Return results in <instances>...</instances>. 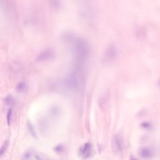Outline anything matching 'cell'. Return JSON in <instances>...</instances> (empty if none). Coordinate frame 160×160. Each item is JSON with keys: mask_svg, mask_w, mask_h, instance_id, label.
<instances>
[{"mask_svg": "<svg viewBox=\"0 0 160 160\" xmlns=\"http://www.w3.org/2000/svg\"><path fill=\"white\" fill-rule=\"evenodd\" d=\"M117 56V50L114 45H110L108 46L105 52V57L108 60L115 59Z\"/></svg>", "mask_w": 160, "mask_h": 160, "instance_id": "cell-5", "label": "cell"}, {"mask_svg": "<svg viewBox=\"0 0 160 160\" xmlns=\"http://www.w3.org/2000/svg\"><path fill=\"white\" fill-rule=\"evenodd\" d=\"M54 56V50L48 48L44 49L37 54L36 59L37 61H45L47 60L50 59Z\"/></svg>", "mask_w": 160, "mask_h": 160, "instance_id": "cell-3", "label": "cell"}, {"mask_svg": "<svg viewBox=\"0 0 160 160\" xmlns=\"http://www.w3.org/2000/svg\"><path fill=\"white\" fill-rule=\"evenodd\" d=\"M140 153L141 156L145 158H149L152 156V152L148 148H142L140 150Z\"/></svg>", "mask_w": 160, "mask_h": 160, "instance_id": "cell-8", "label": "cell"}, {"mask_svg": "<svg viewBox=\"0 0 160 160\" xmlns=\"http://www.w3.org/2000/svg\"><path fill=\"white\" fill-rule=\"evenodd\" d=\"M73 54L76 59L82 62L86 59L89 54V46L85 39L77 37L72 42Z\"/></svg>", "mask_w": 160, "mask_h": 160, "instance_id": "cell-1", "label": "cell"}, {"mask_svg": "<svg viewBox=\"0 0 160 160\" xmlns=\"http://www.w3.org/2000/svg\"><path fill=\"white\" fill-rule=\"evenodd\" d=\"M30 153H26L23 156V159L25 160H27V159H29V158L30 157Z\"/></svg>", "mask_w": 160, "mask_h": 160, "instance_id": "cell-19", "label": "cell"}, {"mask_svg": "<svg viewBox=\"0 0 160 160\" xmlns=\"http://www.w3.org/2000/svg\"></svg>", "mask_w": 160, "mask_h": 160, "instance_id": "cell-22", "label": "cell"}, {"mask_svg": "<svg viewBox=\"0 0 160 160\" xmlns=\"http://www.w3.org/2000/svg\"><path fill=\"white\" fill-rule=\"evenodd\" d=\"M27 84L24 82H19V83L16 85V89L19 92L25 91L27 89Z\"/></svg>", "mask_w": 160, "mask_h": 160, "instance_id": "cell-10", "label": "cell"}, {"mask_svg": "<svg viewBox=\"0 0 160 160\" xmlns=\"http://www.w3.org/2000/svg\"><path fill=\"white\" fill-rule=\"evenodd\" d=\"M8 145H9V141L8 140H6L4 141V143H3V145L1 146V156H3V155H4L6 151L7 150L8 148Z\"/></svg>", "mask_w": 160, "mask_h": 160, "instance_id": "cell-12", "label": "cell"}, {"mask_svg": "<svg viewBox=\"0 0 160 160\" xmlns=\"http://www.w3.org/2000/svg\"><path fill=\"white\" fill-rule=\"evenodd\" d=\"M64 147L62 145H58L54 148L55 152L58 153H61L64 151Z\"/></svg>", "mask_w": 160, "mask_h": 160, "instance_id": "cell-15", "label": "cell"}, {"mask_svg": "<svg viewBox=\"0 0 160 160\" xmlns=\"http://www.w3.org/2000/svg\"><path fill=\"white\" fill-rule=\"evenodd\" d=\"M28 128L29 130V132L35 138L36 137V132L35 131V129L33 128V126L30 123H28Z\"/></svg>", "mask_w": 160, "mask_h": 160, "instance_id": "cell-14", "label": "cell"}, {"mask_svg": "<svg viewBox=\"0 0 160 160\" xmlns=\"http://www.w3.org/2000/svg\"><path fill=\"white\" fill-rule=\"evenodd\" d=\"M142 126L144 127V128L149 129L150 127H151V125L149 123H147V122H144L143 123H142Z\"/></svg>", "mask_w": 160, "mask_h": 160, "instance_id": "cell-18", "label": "cell"}, {"mask_svg": "<svg viewBox=\"0 0 160 160\" xmlns=\"http://www.w3.org/2000/svg\"><path fill=\"white\" fill-rule=\"evenodd\" d=\"M83 73L80 68H77L70 72L65 80V86L70 88L78 89L80 87L83 81Z\"/></svg>", "mask_w": 160, "mask_h": 160, "instance_id": "cell-2", "label": "cell"}, {"mask_svg": "<svg viewBox=\"0 0 160 160\" xmlns=\"http://www.w3.org/2000/svg\"><path fill=\"white\" fill-rule=\"evenodd\" d=\"M4 101L7 106L12 107L14 105L15 103V100L14 98L11 95H8L4 99Z\"/></svg>", "mask_w": 160, "mask_h": 160, "instance_id": "cell-9", "label": "cell"}, {"mask_svg": "<svg viewBox=\"0 0 160 160\" xmlns=\"http://www.w3.org/2000/svg\"><path fill=\"white\" fill-rule=\"evenodd\" d=\"M131 160H135V159H131Z\"/></svg>", "mask_w": 160, "mask_h": 160, "instance_id": "cell-21", "label": "cell"}, {"mask_svg": "<svg viewBox=\"0 0 160 160\" xmlns=\"http://www.w3.org/2000/svg\"><path fill=\"white\" fill-rule=\"evenodd\" d=\"M12 109H9L7 111V122L8 125H10L11 123L12 119Z\"/></svg>", "mask_w": 160, "mask_h": 160, "instance_id": "cell-13", "label": "cell"}, {"mask_svg": "<svg viewBox=\"0 0 160 160\" xmlns=\"http://www.w3.org/2000/svg\"><path fill=\"white\" fill-rule=\"evenodd\" d=\"M41 124L40 126H41V128L44 129V130H46V126H47L46 122V121H44L43 122H42V121H41Z\"/></svg>", "mask_w": 160, "mask_h": 160, "instance_id": "cell-20", "label": "cell"}, {"mask_svg": "<svg viewBox=\"0 0 160 160\" xmlns=\"http://www.w3.org/2000/svg\"><path fill=\"white\" fill-rule=\"evenodd\" d=\"M77 37L75 33L69 31L64 32L61 35L62 40L66 42L72 43Z\"/></svg>", "mask_w": 160, "mask_h": 160, "instance_id": "cell-7", "label": "cell"}, {"mask_svg": "<svg viewBox=\"0 0 160 160\" xmlns=\"http://www.w3.org/2000/svg\"><path fill=\"white\" fill-rule=\"evenodd\" d=\"M51 112L52 115L56 116L58 115V114H59V108L57 107V106H54V107L52 108V109H51Z\"/></svg>", "mask_w": 160, "mask_h": 160, "instance_id": "cell-16", "label": "cell"}, {"mask_svg": "<svg viewBox=\"0 0 160 160\" xmlns=\"http://www.w3.org/2000/svg\"><path fill=\"white\" fill-rule=\"evenodd\" d=\"M112 147L114 152L120 153L123 148V139L120 135L116 134L113 138Z\"/></svg>", "mask_w": 160, "mask_h": 160, "instance_id": "cell-4", "label": "cell"}, {"mask_svg": "<svg viewBox=\"0 0 160 160\" xmlns=\"http://www.w3.org/2000/svg\"><path fill=\"white\" fill-rule=\"evenodd\" d=\"M137 36L139 38H144L145 35V30L144 28L142 27L139 28L137 31Z\"/></svg>", "mask_w": 160, "mask_h": 160, "instance_id": "cell-11", "label": "cell"}, {"mask_svg": "<svg viewBox=\"0 0 160 160\" xmlns=\"http://www.w3.org/2000/svg\"><path fill=\"white\" fill-rule=\"evenodd\" d=\"M80 155L85 158L87 159L91 155L92 145L90 143H86L80 149Z\"/></svg>", "mask_w": 160, "mask_h": 160, "instance_id": "cell-6", "label": "cell"}, {"mask_svg": "<svg viewBox=\"0 0 160 160\" xmlns=\"http://www.w3.org/2000/svg\"><path fill=\"white\" fill-rule=\"evenodd\" d=\"M50 4H51L52 6L55 8H58L59 7L60 5V1H50Z\"/></svg>", "mask_w": 160, "mask_h": 160, "instance_id": "cell-17", "label": "cell"}]
</instances>
